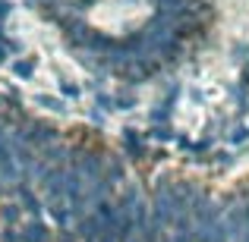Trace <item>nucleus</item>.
Instances as JSON below:
<instances>
[{"label": "nucleus", "instance_id": "obj_1", "mask_svg": "<svg viewBox=\"0 0 249 242\" xmlns=\"http://www.w3.org/2000/svg\"><path fill=\"white\" fill-rule=\"evenodd\" d=\"M123 148L133 161H145V145H142V135L136 129H123Z\"/></svg>", "mask_w": 249, "mask_h": 242}, {"label": "nucleus", "instance_id": "obj_2", "mask_svg": "<svg viewBox=\"0 0 249 242\" xmlns=\"http://www.w3.org/2000/svg\"><path fill=\"white\" fill-rule=\"evenodd\" d=\"M19 236H22V242H51V230L41 224V220H32Z\"/></svg>", "mask_w": 249, "mask_h": 242}, {"label": "nucleus", "instance_id": "obj_3", "mask_svg": "<svg viewBox=\"0 0 249 242\" xmlns=\"http://www.w3.org/2000/svg\"><path fill=\"white\" fill-rule=\"evenodd\" d=\"M16 195H19V198H22L25 211H29L32 217H38V214H41V201H38V195L32 192V189L25 186V182H19V186H16Z\"/></svg>", "mask_w": 249, "mask_h": 242}, {"label": "nucleus", "instance_id": "obj_4", "mask_svg": "<svg viewBox=\"0 0 249 242\" xmlns=\"http://www.w3.org/2000/svg\"><path fill=\"white\" fill-rule=\"evenodd\" d=\"M13 73H16L19 79H32V76H35V60H32V57L29 60H16L13 63Z\"/></svg>", "mask_w": 249, "mask_h": 242}, {"label": "nucleus", "instance_id": "obj_5", "mask_svg": "<svg viewBox=\"0 0 249 242\" xmlns=\"http://www.w3.org/2000/svg\"><path fill=\"white\" fill-rule=\"evenodd\" d=\"M0 217H3V224H6V226H13V224H19L22 211H19L16 205H3V208H0Z\"/></svg>", "mask_w": 249, "mask_h": 242}, {"label": "nucleus", "instance_id": "obj_6", "mask_svg": "<svg viewBox=\"0 0 249 242\" xmlns=\"http://www.w3.org/2000/svg\"><path fill=\"white\" fill-rule=\"evenodd\" d=\"M148 135L158 139V142H170V139H174V129H170V126H155V129H148Z\"/></svg>", "mask_w": 249, "mask_h": 242}, {"label": "nucleus", "instance_id": "obj_7", "mask_svg": "<svg viewBox=\"0 0 249 242\" xmlns=\"http://www.w3.org/2000/svg\"><path fill=\"white\" fill-rule=\"evenodd\" d=\"M148 120L155 123V126H164V123L170 120V107H158V110H152V116Z\"/></svg>", "mask_w": 249, "mask_h": 242}, {"label": "nucleus", "instance_id": "obj_8", "mask_svg": "<svg viewBox=\"0 0 249 242\" xmlns=\"http://www.w3.org/2000/svg\"><path fill=\"white\" fill-rule=\"evenodd\" d=\"M38 104H41V107H48V110H54V113H60V110H63V101H57V97H48V95L38 97Z\"/></svg>", "mask_w": 249, "mask_h": 242}, {"label": "nucleus", "instance_id": "obj_9", "mask_svg": "<svg viewBox=\"0 0 249 242\" xmlns=\"http://www.w3.org/2000/svg\"><path fill=\"white\" fill-rule=\"evenodd\" d=\"M246 139H249V129H246V126H237V129L231 132V142H233V145H243Z\"/></svg>", "mask_w": 249, "mask_h": 242}, {"label": "nucleus", "instance_id": "obj_10", "mask_svg": "<svg viewBox=\"0 0 249 242\" xmlns=\"http://www.w3.org/2000/svg\"><path fill=\"white\" fill-rule=\"evenodd\" d=\"M95 104H98L101 110H114V97H110V95H98Z\"/></svg>", "mask_w": 249, "mask_h": 242}, {"label": "nucleus", "instance_id": "obj_11", "mask_svg": "<svg viewBox=\"0 0 249 242\" xmlns=\"http://www.w3.org/2000/svg\"><path fill=\"white\" fill-rule=\"evenodd\" d=\"M161 242H193V239H189V233H170V236H164Z\"/></svg>", "mask_w": 249, "mask_h": 242}, {"label": "nucleus", "instance_id": "obj_12", "mask_svg": "<svg viewBox=\"0 0 249 242\" xmlns=\"http://www.w3.org/2000/svg\"><path fill=\"white\" fill-rule=\"evenodd\" d=\"M0 242H22V236H19L16 230H3V236H0Z\"/></svg>", "mask_w": 249, "mask_h": 242}, {"label": "nucleus", "instance_id": "obj_13", "mask_svg": "<svg viewBox=\"0 0 249 242\" xmlns=\"http://www.w3.org/2000/svg\"><path fill=\"white\" fill-rule=\"evenodd\" d=\"M63 95H67V97H79V85H70V82H63Z\"/></svg>", "mask_w": 249, "mask_h": 242}, {"label": "nucleus", "instance_id": "obj_14", "mask_svg": "<svg viewBox=\"0 0 249 242\" xmlns=\"http://www.w3.org/2000/svg\"><path fill=\"white\" fill-rule=\"evenodd\" d=\"M189 148H193V151H196V154H205V151H208V148H212V142H208V139H205V142H196V145H189Z\"/></svg>", "mask_w": 249, "mask_h": 242}, {"label": "nucleus", "instance_id": "obj_15", "mask_svg": "<svg viewBox=\"0 0 249 242\" xmlns=\"http://www.w3.org/2000/svg\"><path fill=\"white\" fill-rule=\"evenodd\" d=\"M212 161H214V163H224V167H227V163H231L233 158H231V154H227V151H224V154H214V158H212Z\"/></svg>", "mask_w": 249, "mask_h": 242}, {"label": "nucleus", "instance_id": "obj_16", "mask_svg": "<svg viewBox=\"0 0 249 242\" xmlns=\"http://www.w3.org/2000/svg\"><path fill=\"white\" fill-rule=\"evenodd\" d=\"M60 242H79V236H76V233H63Z\"/></svg>", "mask_w": 249, "mask_h": 242}, {"label": "nucleus", "instance_id": "obj_17", "mask_svg": "<svg viewBox=\"0 0 249 242\" xmlns=\"http://www.w3.org/2000/svg\"><path fill=\"white\" fill-rule=\"evenodd\" d=\"M6 13H10V3H6V0H0V19H3Z\"/></svg>", "mask_w": 249, "mask_h": 242}, {"label": "nucleus", "instance_id": "obj_18", "mask_svg": "<svg viewBox=\"0 0 249 242\" xmlns=\"http://www.w3.org/2000/svg\"><path fill=\"white\" fill-rule=\"evenodd\" d=\"M0 63H6V48L0 44Z\"/></svg>", "mask_w": 249, "mask_h": 242}, {"label": "nucleus", "instance_id": "obj_19", "mask_svg": "<svg viewBox=\"0 0 249 242\" xmlns=\"http://www.w3.org/2000/svg\"><path fill=\"white\" fill-rule=\"evenodd\" d=\"M0 189H3V186H0Z\"/></svg>", "mask_w": 249, "mask_h": 242}]
</instances>
